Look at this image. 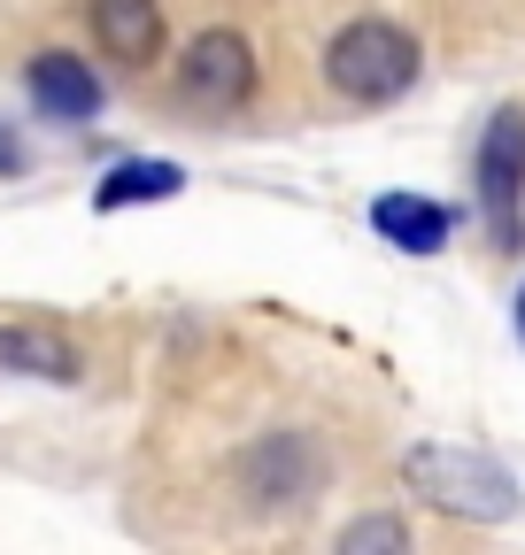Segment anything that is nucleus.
<instances>
[{
	"label": "nucleus",
	"instance_id": "nucleus-2",
	"mask_svg": "<svg viewBox=\"0 0 525 555\" xmlns=\"http://www.w3.org/2000/svg\"><path fill=\"white\" fill-rule=\"evenodd\" d=\"M418 69H425L418 39L402 24H386V16H356V24L333 31V47H324V86H333L341 101H356V108L402 101L418 86Z\"/></svg>",
	"mask_w": 525,
	"mask_h": 555
},
{
	"label": "nucleus",
	"instance_id": "nucleus-13",
	"mask_svg": "<svg viewBox=\"0 0 525 555\" xmlns=\"http://www.w3.org/2000/svg\"><path fill=\"white\" fill-rule=\"evenodd\" d=\"M517 339H525V286H517Z\"/></svg>",
	"mask_w": 525,
	"mask_h": 555
},
{
	"label": "nucleus",
	"instance_id": "nucleus-1",
	"mask_svg": "<svg viewBox=\"0 0 525 555\" xmlns=\"http://www.w3.org/2000/svg\"><path fill=\"white\" fill-rule=\"evenodd\" d=\"M402 486H410L425 509L464 517V525H510V517L525 509L517 478H510L495 455H479V448H448V440L410 448V455H402Z\"/></svg>",
	"mask_w": 525,
	"mask_h": 555
},
{
	"label": "nucleus",
	"instance_id": "nucleus-3",
	"mask_svg": "<svg viewBox=\"0 0 525 555\" xmlns=\"http://www.w3.org/2000/svg\"><path fill=\"white\" fill-rule=\"evenodd\" d=\"M479 217H487V240L495 247H517L525 217H517V201H525V116L517 108H495L487 116V139H479Z\"/></svg>",
	"mask_w": 525,
	"mask_h": 555
},
{
	"label": "nucleus",
	"instance_id": "nucleus-4",
	"mask_svg": "<svg viewBox=\"0 0 525 555\" xmlns=\"http://www.w3.org/2000/svg\"><path fill=\"white\" fill-rule=\"evenodd\" d=\"M324 470H333V463H324V448L309 433H262L240 455V494L255 509H294V502H309L324 486Z\"/></svg>",
	"mask_w": 525,
	"mask_h": 555
},
{
	"label": "nucleus",
	"instance_id": "nucleus-7",
	"mask_svg": "<svg viewBox=\"0 0 525 555\" xmlns=\"http://www.w3.org/2000/svg\"><path fill=\"white\" fill-rule=\"evenodd\" d=\"M371 232L386 247H402V255H440L456 240V208H440L425 193H379L371 201Z\"/></svg>",
	"mask_w": 525,
	"mask_h": 555
},
{
	"label": "nucleus",
	"instance_id": "nucleus-10",
	"mask_svg": "<svg viewBox=\"0 0 525 555\" xmlns=\"http://www.w3.org/2000/svg\"><path fill=\"white\" fill-rule=\"evenodd\" d=\"M93 31L116 62H155L163 54V9L155 0H93Z\"/></svg>",
	"mask_w": 525,
	"mask_h": 555
},
{
	"label": "nucleus",
	"instance_id": "nucleus-5",
	"mask_svg": "<svg viewBox=\"0 0 525 555\" xmlns=\"http://www.w3.org/2000/svg\"><path fill=\"white\" fill-rule=\"evenodd\" d=\"M178 93H185L193 108H209V116H232V108L255 93V47H247L232 24L202 31V39L185 47V62H178Z\"/></svg>",
	"mask_w": 525,
	"mask_h": 555
},
{
	"label": "nucleus",
	"instance_id": "nucleus-9",
	"mask_svg": "<svg viewBox=\"0 0 525 555\" xmlns=\"http://www.w3.org/2000/svg\"><path fill=\"white\" fill-rule=\"evenodd\" d=\"M178 193H185V170H178V163L131 155V163H116V170L93 185V208H101V217H124V208H140V201H178Z\"/></svg>",
	"mask_w": 525,
	"mask_h": 555
},
{
	"label": "nucleus",
	"instance_id": "nucleus-12",
	"mask_svg": "<svg viewBox=\"0 0 525 555\" xmlns=\"http://www.w3.org/2000/svg\"><path fill=\"white\" fill-rule=\"evenodd\" d=\"M0 170H24V147H16L9 131H0Z\"/></svg>",
	"mask_w": 525,
	"mask_h": 555
},
{
	"label": "nucleus",
	"instance_id": "nucleus-8",
	"mask_svg": "<svg viewBox=\"0 0 525 555\" xmlns=\"http://www.w3.org/2000/svg\"><path fill=\"white\" fill-rule=\"evenodd\" d=\"M0 371H9V378L71 386L86 371V356L71 347V332H54V324H0Z\"/></svg>",
	"mask_w": 525,
	"mask_h": 555
},
{
	"label": "nucleus",
	"instance_id": "nucleus-6",
	"mask_svg": "<svg viewBox=\"0 0 525 555\" xmlns=\"http://www.w3.org/2000/svg\"><path fill=\"white\" fill-rule=\"evenodd\" d=\"M24 86H31L39 116H54V124H86V116H101V78H93L78 54H54V47L31 54Z\"/></svg>",
	"mask_w": 525,
	"mask_h": 555
},
{
	"label": "nucleus",
	"instance_id": "nucleus-11",
	"mask_svg": "<svg viewBox=\"0 0 525 555\" xmlns=\"http://www.w3.org/2000/svg\"><path fill=\"white\" fill-rule=\"evenodd\" d=\"M333 555H418V547H410V525L394 509H363V517H348V532L333 540Z\"/></svg>",
	"mask_w": 525,
	"mask_h": 555
}]
</instances>
